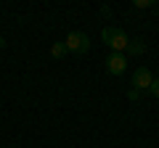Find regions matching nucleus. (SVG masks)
<instances>
[{
	"label": "nucleus",
	"instance_id": "f257e3e1",
	"mask_svg": "<svg viewBox=\"0 0 159 148\" xmlns=\"http://www.w3.org/2000/svg\"><path fill=\"white\" fill-rule=\"evenodd\" d=\"M101 37H103V42L111 48V53L127 50V42H130L127 32H125V29H119V27H103L101 29Z\"/></svg>",
	"mask_w": 159,
	"mask_h": 148
},
{
	"label": "nucleus",
	"instance_id": "f03ea898",
	"mask_svg": "<svg viewBox=\"0 0 159 148\" xmlns=\"http://www.w3.org/2000/svg\"><path fill=\"white\" fill-rule=\"evenodd\" d=\"M69 53H88L90 50V37L85 32H69V37L64 40Z\"/></svg>",
	"mask_w": 159,
	"mask_h": 148
},
{
	"label": "nucleus",
	"instance_id": "7ed1b4c3",
	"mask_svg": "<svg viewBox=\"0 0 159 148\" xmlns=\"http://www.w3.org/2000/svg\"><path fill=\"white\" fill-rule=\"evenodd\" d=\"M125 69H127V58L122 56V53H109V58H106V72L109 74L119 77Z\"/></svg>",
	"mask_w": 159,
	"mask_h": 148
},
{
	"label": "nucleus",
	"instance_id": "20e7f679",
	"mask_svg": "<svg viewBox=\"0 0 159 148\" xmlns=\"http://www.w3.org/2000/svg\"><path fill=\"white\" fill-rule=\"evenodd\" d=\"M151 82H154V74L148 72L146 66L135 69V74H133V87H135V90H148Z\"/></svg>",
	"mask_w": 159,
	"mask_h": 148
},
{
	"label": "nucleus",
	"instance_id": "39448f33",
	"mask_svg": "<svg viewBox=\"0 0 159 148\" xmlns=\"http://www.w3.org/2000/svg\"><path fill=\"white\" fill-rule=\"evenodd\" d=\"M66 45H64V42H53V45H51V56L53 58H64V56H66Z\"/></svg>",
	"mask_w": 159,
	"mask_h": 148
},
{
	"label": "nucleus",
	"instance_id": "423d86ee",
	"mask_svg": "<svg viewBox=\"0 0 159 148\" xmlns=\"http://www.w3.org/2000/svg\"><path fill=\"white\" fill-rule=\"evenodd\" d=\"M127 50H130L133 56H141V53L146 50V48H143V40H130L127 42Z\"/></svg>",
	"mask_w": 159,
	"mask_h": 148
},
{
	"label": "nucleus",
	"instance_id": "0eeeda50",
	"mask_svg": "<svg viewBox=\"0 0 159 148\" xmlns=\"http://www.w3.org/2000/svg\"><path fill=\"white\" fill-rule=\"evenodd\" d=\"M148 93H151V95L159 101V77H154V82H151V87H148Z\"/></svg>",
	"mask_w": 159,
	"mask_h": 148
},
{
	"label": "nucleus",
	"instance_id": "6e6552de",
	"mask_svg": "<svg viewBox=\"0 0 159 148\" xmlns=\"http://www.w3.org/2000/svg\"><path fill=\"white\" fill-rule=\"evenodd\" d=\"M127 98H130L133 103H135V101H141V90H135V87H130V90H127Z\"/></svg>",
	"mask_w": 159,
	"mask_h": 148
},
{
	"label": "nucleus",
	"instance_id": "1a4fd4ad",
	"mask_svg": "<svg viewBox=\"0 0 159 148\" xmlns=\"http://www.w3.org/2000/svg\"><path fill=\"white\" fill-rule=\"evenodd\" d=\"M0 48H6V37H0Z\"/></svg>",
	"mask_w": 159,
	"mask_h": 148
}]
</instances>
